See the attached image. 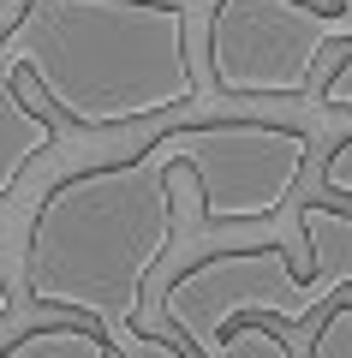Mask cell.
<instances>
[{"mask_svg":"<svg viewBox=\"0 0 352 358\" xmlns=\"http://www.w3.org/2000/svg\"><path fill=\"white\" fill-rule=\"evenodd\" d=\"M0 78H30L84 131L174 114L197 96L185 13L167 0H24L0 36Z\"/></svg>","mask_w":352,"mask_h":358,"instance_id":"obj_1","label":"cell"},{"mask_svg":"<svg viewBox=\"0 0 352 358\" xmlns=\"http://www.w3.org/2000/svg\"><path fill=\"white\" fill-rule=\"evenodd\" d=\"M174 245V167L143 150L84 167L42 197L24 245V287L42 310H72L108 329V346L138 329L143 287Z\"/></svg>","mask_w":352,"mask_h":358,"instance_id":"obj_2","label":"cell"},{"mask_svg":"<svg viewBox=\"0 0 352 358\" xmlns=\"http://www.w3.org/2000/svg\"><path fill=\"white\" fill-rule=\"evenodd\" d=\"M304 245L316 257V275L299 281L287 268V251L281 245H257V251H215L203 263L179 268L162 293V322L179 329L197 358L209 346H221L239 322H263V317H281V322H311L316 310L328 305L335 293L352 287V215L335 203L316 197L304 209Z\"/></svg>","mask_w":352,"mask_h":358,"instance_id":"obj_3","label":"cell"},{"mask_svg":"<svg viewBox=\"0 0 352 358\" xmlns=\"http://www.w3.org/2000/svg\"><path fill=\"white\" fill-rule=\"evenodd\" d=\"M155 150L167 155V167H191L203 192V221H269L311 167V138L263 120L174 126L155 138Z\"/></svg>","mask_w":352,"mask_h":358,"instance_id":"obj_4","label":"cell"},{"mask_svg":"<svg viewBox=\"0 0 352 358\" xmlns=\"http://www.w3.org/2000/svg\"><path fill=\"white\" fill-rule=\"evenodd\" d=\"M328 42H352V13H323L304 0H215V90L221 96H311V66Z\"/></svg>","mask_w":352,"mask_h":358,"instance_id":"obj_5","label":"cell"},{"mask_svg":"<svg viewBox=\"0 0 352 358\" xmlns=\"http://www.w3.org/2000/svg\"><path fill=\"white\" fill-rule=\"evenodd\" d=\"M48 143H54L48 114H36V108L24 102L18 78H0V197H13V192H18L24 167L36 162Z\"/></svg>","mask_w":352,"mask_h":358,"instance_id":"obj_6","label":"cell"},{"mask_svg":"<svg viewBox=\"0 0 352 358\" xmlns=\"http://www.w3.org/2000/svg\"><path fill=\"white\" fill-rule=\"evenodd\" d=\"M0 358H113V346L101 341V334L78 329V322H60V329H30V334H18Z\"/></svg>","mask_w":352,"mask_h":358,"instance_id":"obj_7","label":"cell"},{"mask_svg":"<svg viewBox=\"0 0 352 358\" xmlns=\"http://www.w3.org/2000/svg\"><path fill=\"white\" fill-rule=\"evenodd\" d=\"M203 358H293V346L281 341L269 322H257V317H251V322H239V329L227 334L221 346H209Z\"/></svg>","mask_w":352,"mask_h":358,"instance_id":"obj_8","label":"cell"},{"mask_svg":"<svg viewBox=\"0 0 352 358\" xmlns=\"http://www.w3.org/2000/svg\"><path fill=\"white\" fill-rule=\"evenodd\" d=\"M311 358H352V305H328L323 329L311 341Z\"/></svg>","mask_w":352,"mask_h":358,"instance_id":"obj_9","label":"cell"},{"mask_svg":"<svg viewBox=\"0 0 352 358\" xmlns=\"http://www.w3.org/2000/svg\"><path fill=\"white\" fill-rule=\"evenodd\" d=\"M113 352H120V358H191L185 346L162 341V334H143V329H132L126 341H113Z\"/></svg>","mask_w":352,"mask_h":358,"instance_id":"obj_10","label":"cell"},{"mask_svg":"<svg viewBox=\"0 0 352 358\" xmlns=\"http://www.w3.org/2000/svg\"><path fill=\"white\" fill-rule=\"evenodd\" d=\"M316 102H323L328 114H352V54L328 72V84H323V96H316Z\"/></svg>","mask_w":352,"mask_h":358,"instance_id":"obj_11","label":"cell"},{"mask_svg":"<svg viewBox=\"0 0 352 358\" xmlns=\"http://www.w3.org/2000/svg\"><path fill=\"white\" fill-rule=\"evenodd\" d=\"M323 192H328V197H352V138L340 143L335 155H328V167H323Z\"/></svg>","mask_w":352,"mask_h":358,"instance_id":"obj_12","label":"cell"},{"mask_svg":"<svg viewBox=\"0 0 352 358\" xmlns=\"http://www.w3.org/2000/svg\"><path fill=\"white\" fill-rule=\"evenodd\" d=\"M13 317V293H6V268H0V322Z\"/></svg>","mask_w":352,"mask_h":358,"instance_id":"obj_13","label":"cell"},{"mask_svg":"<svg viewBox=\"0 0 352 358\" xmlns=\"http://www.w3.org/2000/svg\"><path fill=\"white\" fill-rule=\"evenodd\" d=\"M340 6H346V13H352V0H340Z\"/></svg>","mask_w":352,"mask_h":358,"instance_id":"obj_14","label":"cell"}]
</instances>
